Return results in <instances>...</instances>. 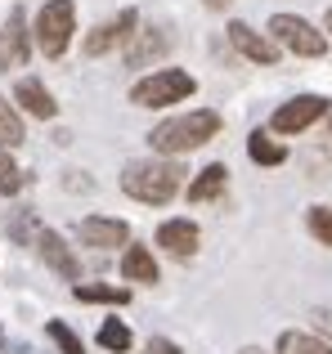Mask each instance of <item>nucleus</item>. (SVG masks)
<instances>
[{"instance_id":"nucleus-1","label":"nucleus","mask_w":332,"mask_h":354,"mask_svg":"<svg viewBox=\"0 0 332 354\" xmlns=\"http://www.w3.org/2000/svg\"><path fill=\"white\" fill-rule=\"evenodd\" d=\"M220 126H225V117L216 108H189V113L158 121L149 130V144L158 157H184V153H198L202 144H211L220 135Z\"/></svg>"},{"instance_id":"nucleus-2","label":"nucleus","mask_w":332,"mask_h":354,"mask_svg":"<svg viewBox=\"0 0 332 354\" xmlns=\"http://www.w3.org/2000/svg\"><path fill=\"white\" fill-rule=\"evenodd\" d=\"M184 189V166L175 157H140L122 171V193L144 207H166Z\"/></svg>"},{"instance_id":"nucleus-3","label":"nucleus","mask_w":332,"mask_h":354,"mask_svg":"<svg viewBox=\"0 0 332 354\" xmlns=\"http://www.w3.org/2000/svg\"><path fill=\"white\" fill-rule=\"evenodd\" d=\"M72 32H77V5H72V0H45L36 23H32L36 50H41L45 59H63L68 45H72Z\"/></svg>"},{"instance_id":"nucleus-4","label":"nucleus","mask_w":332,"mask_h":354,"mask_svg":"<svg viewBox=\"0 0 332 354\" xmlns=\"http://www.w3.org/2000/svg\"><path fill=\"white\" fill-rule=\"evenodd\" d=\"M198 90V81L180 68H158L153 77L135 81L131 86V104L135 108H171V104H184V99Z\"/></svg>"},{"instance_id":"nucleus-5","label":"nucleus","mask_w":332,"mask_h":354,"mask_svg":"<svg viewBox=\"0 0 332 354\" xmlns=\"http://www.w3.org/2000/svg\"><path fill=\"white\" fill-rule=\"evenodd\" d=\"M270 36L283 45V50H292L297 59H319V54H328V32H319V27L306 23L301 14H274L270 18Z\"/></svg>"},{"instance_id":"nucleus-6","label":"nucleus","mask_w":332,"mask_h":354,"mask_svg":"<svg viewBox=\"0 0 332 354\" xmlns=\"http://www.w3.org/2000/svg\"><path fill=\"white\" fill-rule=\"evenodd\" d=\"M328 108L332 104L324 95H297V99H288V104L274 108L270 130H274V135H301V130H310L319 117H328Z\"/></svg>"},{"instance_id":"nucleus-7","label":"nucleus","mask_w":332,"mask_h":354,"mask_svg":"<svg viewBox=\"0 0 332 354\" xmlns=\"http://www.w3.org/2000/svg\"><path fill=\"white\" fill-rule=\"evenodd\" d=\"M140 32V14L135 9H117L113 18H104V23L95 27V32L81 41V50L90 54V59H99V54H108V50H117V45H126L131 36Z\"/></svg>"},{"instance_id":"nucleus-8","label":"nucleus","mask_w":332,"mask_h":354,"mask_svg":"<svg viewBox=\"0 0 332 354\" xmlns=\"http://www.w3.org/2000/svg\"><path fill=\"white\" fill-rule=\"evenodd\" d=\"M229 45H234L247 63H256V68H274V63H279V41H274L270 32L247 27V23H229Z\"/></svg>"},{"instance_id":"nucleus-9","label":"nucleus","mask_w":332,"mask_h":354,"mask_svg":"<svg viewBox=\"0 0 332 354\" xmlns=\"http://www.w3.org/2000/svg\"><path fill=\"white\" fill-rule=\"evenodd\" d=\"M77 238L86 247H99V251H113V247H131V225L117 216H86L77 225Z\"/></svg>"},{"instance_id":"nucleus-10","label":"nucleus","mask_w":332,"mask_h":354,"mask_svg":"<svg viewBox=\"0 0 332 354\" xmlns=\"http://www.w3.org/2000/svg\"><path fill=\"white\" fill-rule=\"evenodd\" d=\"M36 256H41L59 278H68V283L81 278V260L72 256V247L63 242V234H54V229H41V238H36Z\"/></svg>"},{"instance_id":"nucleus-11","label":"nucleus","mask_w":332,"mask_h":354,"mask_svg":"<svg viewBox=\"0 0 332 354\" xmlns=\"http://www.w3.org/2000/svg\"><path fill=\"white\" fill-rule=\"evenodd\" d=\"M198 225L193 220H184V216H175V220H162L158 225V247L166 251V256H175V260H189L193 251H198Z\"/></svg>"},{"instance_id":"nucleus-12","label":"nucleus","mask_w":332,"mask_h":354,"mask_svg":"<svg viewBox=\"0 0 332 354\" xmlns=\"http://www.w3.org/2000/svg\"><path fill=\"white\" fill-rule=\"evenodd\" d=\"M166 50H171V41H166L162 27H140V32L126 41V68H149V63L162 59Z\"/></svg>"},{"instance_id":"nucleus-13","label":"nucleus","mask_w":332,"mask_h":354,"mask_svg":"<svg viewBox=\"0 0 332 354\" xmlns=\"http://www.w3.org/2000/svg\"><path fill=\"white\" fill-rule=\"evenodd\" d=\"M14 104L23 108L27 117H41V121H54V117H59V104H54V95H50V90H45L36 77H23V81L14 86Z\"/></svg>"},{"instance_id":"nucleus-14","label":"nucleus","mask_w":332,"mask_h":354,"mask_svg":"<svg viewBox=\"0 0 332 354\" xmlns=\"http://www.w3.org/2000/svg\"><path fill=\"white\" fill-rule=\"evenodd\" d=\"M122 278H131V283H158V260H153V251L149 247H126L122 251Z\"/></svg>"},{"instance_id":"nucleus-15","label":"nucleus","mask_w":332,"mask_h":354,"mask_svg":"<svg viewBox=\"0 0 332 354\" xmlns=\"http://www.w3.org/2000/svg\"><path fill=\"white\" fill-rule=\"evenodd\" d=\"M225 184H229V166L225 162L207 166V171H198V180H189V202H216L225 193Z\"/></svg>"},{"instance_id":"nucleus-16","label":"nucleus","mask_w":332,"mask_h":354,"mask_svg":"<svg viewBox=\"0 0 332 354\" xmlns=\"http://www.w3.org/2000/svg\"><path fill=\"white\" fill-rule=\"evenodd\" d=\"M247 157H252L256 166H283L288 162V148H283L279 139H270L265 130H256V135L247 139Z\"/></svg>"},{"instance_id":"nucleus-17","label":"nucleus","mask_w":332,"mask_h":354,"mask_svg":"<svg viewBox=\"0 0 332 354\" xmlns=\"http://www.w3.org/2000/svg\"><path fill=\"white\" fill-rule=\"evenodd\" d=\"M72 296L86 301V305H126V301H131L126 287H108V283H77V287H72Z\"/></svg>"},{"instance_id":"nucleus-18","label":"nucleus","mask_w":332,"mask_h":354,"mask_svg":"<svg viewBox=\"0 0 332 354\" xmlns=\"http://www.w3.org/2000/svg\"><path fill=\"white\" fill-rule=\"evenodd\" d=\"M279 354H332V346L328 341H319L315 332H283L279 337Z\"/></svg>"},{"instance_id":"nucleus-19","label":"nucleus","mask_w":332,"mask_h":354,"mask_svg":"<svg viewBox=\"0 0 332 354\" xmlns=\"http://www.w3.org/2000/svg\"><path fill=\"white\" fill-rule=\"evenodd\" d=\"M27 139V130H23V117H18V108L9 104L5 95H0V148H18Z\"/></svg>"},{"instance_id":"nucleus-20","label":"nucleus","mask_w":332,"mask_h":354,"mask_svg":"<svg viewBox=\"0 0 332 354\" xmlns=\"http://www.w3.org/2000/svg\"><path fill=\"white\" fill-rule=\"evenodd\" d=\"M99 346H104V350H113V354H126V350L135 346V337H131V328H126V323L108 319L104 328H99Z\"/></svg>"},{"instance_id":"nucleus-21","label":"nucleus","mask_w":332,"mask_h":354,"mask_svg":"<svg viewBox=\"0 0 332 354\" xmlns=\"http://www.w3.org/2000/svg\"><path fill=\"white\" fill-rule=\"evenodd\" d=\"M5 36H9V50H14V68H18V63H27V23H23V9L9 14Z\"/></svg>"},{"instance_id":"nucleus-22","label":"nucleus","mask_w":332,"mask_h":354,"mask_svg":"<svg viewBox=\"0 0 332 354\" xmlns=\"http://www.w3.org/2000/svg\"><path fill=\"white\" fill-rule=\"evenodd\" d=\"M0 193H5V198L23 193V171H18V162L9 157V148H0Z\"/></svg>"},{"instance_id":"nucleus-23","label":"nucleus","mask_w":332,"mask_h":354,"mask_svg":"<svg viewBox=\"0 0 332 354\" xmlns=\"http://www.w3.org/2000/svg\"><path fill=\"white\" fill-rule=\"evenodd\" d=\"M45 332H50V341H54V346H59L63 354H86V346H81V337L68 328V323L50 319V323H45Z\"/></svg>"},{"instance_id":"nucleus-24","label":"nucleus","mask_w":332,"mask_h":354,"mask_svg":"<svg viewBox=\"0 0 332 354\" xmlns=\"http://www.w3.org/2000/svg\"><path fill=\"white\" fill-rule=\"evenodd\" d=\"M306 229L324 242V247H332V207H310L306 211Z\"/></svg>"},{"instance_id":"nucleus-25","label":"nucleus","mask_w":332,"mask_h":354,"mask_svg":"<svg viewBox=\"0 0 332 354\" xmlns=\"http://www.w3.org/2000/svg\"><path fill=\"white\" fill-rule=\"evenodd\" d=\"M149 354H180V346L166 337H149Z\"/></svg>"},{"instance_id":"nucleus-26","label":"nucleus","mask_w":332,"mask_h":354,"mask_svg":"<svg viewBox=\"0 0 332 354\" xmlns=\"http://www.w3.org/2000/svg\"><path fill=\"white\" fill-rule=\"evenodd\" d=\"M14 68V50H9V36L0 32V72H9Z\"/></svg>"},{"instance_id":"nucleus-27","label":"nucleus","mask_w":332,"mask_h":354,"mask_svg":"<svg viewBox=\"0 0 332 354\" xmlns=\"http://www.w3.org/2000/svg\"><path fill=\"white\" fill-rule=\"evenodd\" d=\"M202 5H211V9H225V5H229V0H202Z\"/></svg>"},{"instance_id":"nucleus-28","label":"nucleus","mask_w":332,"mask_h":354,"mask_svg":"<svg viewBox=\"0 0 332 354\" xmlns=\"http://www.w3.org/2000/svg\"><path fill=\"white\" fill-rule=\"evenodd\" d=\"M324 27H328V32H332V9H328V18H324Z\"/></svg>"},{"instance_id":"nucleus-29","label":"nucleus","mask_w":332,"mask_h":354,"mask_svg":"<svg viewBox=\"0 0 332 354\" xmlns=\"http://www.w3.org/2000/svg\"><path fill=\"white\" fill-rule=\"evenodd\" d=\"M243 354H265V350H256V346H247V350H243Z\"/></svg>"},{"instance_id":"nucleus-30","label":"nucleus","mask_w":332,"mask_h":354,"mask_svg":"<svg viewBox=\"0 0 332 354\" xmlns=\"http://www.w3.org/2000/svg\"><path fill=\"white\" fill-rule=\"evenodd\" d=\"M328 139H332V117H328Z\"/></svg>"}]
</instances>
